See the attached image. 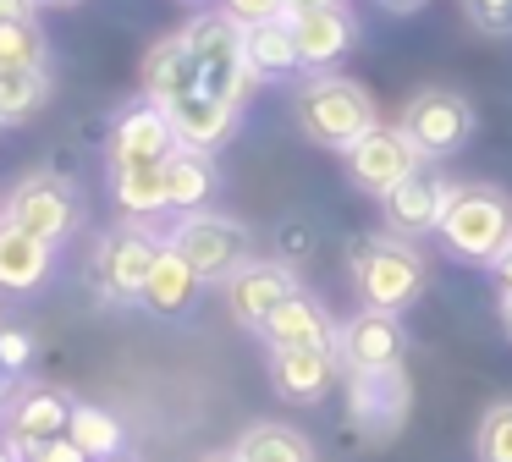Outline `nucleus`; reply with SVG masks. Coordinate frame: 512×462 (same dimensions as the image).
Returning a JSON list of instances; mask_svg holds the SVG:
<instances>
[{
  "instance_id": "39448f33",
  "label": "nucleus",
  "mask_w": 512,
  "mask_h": 462,
  "mask_svg": "<svg viewBox=\"0 0 512 462\" xmlns=\"http://www.w3.org/2000/svg\"><path fill=\"white\" fill-rule=\"evenodd\" d=\"M353 286H358V297H364V308L402 314L424 286V259L408 248V242H358Z\"/></svg>"
},
{
  "instance_id": "423d86ee",
  "label": "nucleus",
  "mask_w": 512,
  "mask_h": 462,
  "mask_svg": "<svg viewBox=\"0 0 512 462\" xmlns=\"http://www.w3.org/2000/svg\"><path fill=\"white\" fill-rule=\"evenodd\" d=\"M402 132H408V143L419 149V160H446V154H457L468 143V132H474V105H468L463 94H452V88H424V94H413L408 110H402Z\"/></svg>"
},
{
  "instance_id": "412c9836",
  "label": "nucleus",
  "mask_w": 512,
  "mask_h": 462,
  "mask_svg": "<svg viewBox=\"0 0 512 462\" xmlns=\"http://www.w3.org/2000/svg\"><path fill=\"white\" fill-rule=\"evenodd\" d=\"M50 275V248L12 220H0V292H34Z\"/></svg>"
},
{
  "instance_id": "1a4fd4ad",
  "label": "nucleus",
  "mask_w": 512,
  "mask_h": 462,
  "mask_svg": "<svg viewBox=\"0 0 512 462\" xmlns=\"http://www.w3.org/2000/svg\"><path fill=\"white\" fill-rule=\"evenodd\" d=\"M160 253H166V242L149 237L144 226H116L111 237L100 242V253H94V275H100V286L111 297L133 303V297H144V281H149Z\"/></svg>"
},
{
  "instance_id": "c85d7f7f",
  "label": "nucleus",
  "mask_w": 512,
  "mask_h": 462,
  "mask_svg": "<svg viewBox=\"0 0 512 462\" xmlns=\"http://www.w3.org/2000/svg\"><path fill=\"white\" fill-rule=\"evenodd\" d=\"M0 72H50V44L39 22H6L0 28Z\"/></svg>"
},
{
  "instance_id": "2f4dec72",
  "label": "nucleus",
  "mask_w": 512,
  "mask_h": 462,
  "mask_svg": "<svg viewBox=\"0 0 512 462\" xmlns=\"http://www.w3.org/2000/svg\"><path fill=\"white\" fill-rule=\"evenodd\" d=\"M221 11L237 22V28H259V22L287 17V0H221Z\"/></svg>"
},
{
  "instance_id": "f3484780",
  "label": "nucleus",
  "mask_w": 512,
  "mask_h": 462,
  "mask_svg": "<svg viewBox=\"0 0 512 462\" xmlns=\"http://www.w3.org/2000/svg\"><path fill=\"white\" fill-rule=\"evenodd\" d=\"M336 347H270V385L287 402H320L336 380Z\"/></svg>"
},
{
  "instance_id": "aec40b11",
  "label": "nucleus",
  "mask_w": 512,
  "mask_h": 462,
  "mask_svg": "<svg viewBox=\"0 0 512 462\" xmlns=\"http://www.w3.org/2000/svg\"><path fill=\"white\" fill-rule=\"evenodd\" d=\"M270 347H336V325L314 297H287V303L270 314V325L259 330Z\"/></svg>"
},
{
  "instance_id": "a19ab883",
  "label": "nucleus",
  "mask_w": 512,
  "mask_h": 462,
  "mask_svg": "<svg viewBox=\"0 0 512 462\" xmlns=\"http://www.w3.org/2000/svg\"><path fill=\"white\" fill-rule=\"evenodd\" d=\"M0 462H23V457H17V451H12V446H0Z\"/></svg>"
},
{
  "instance_id": "4c0bfd02",
  "label": "nucleus",
  "mask_w": 512,
  "mask_h": 462,
  "mask_svg": "<svg viewBox=\"0 0 512 462\" xmlns=\"http://www.w3.org/2000/svg\"><path fill=\"white\" fill-rule=\"evenodd\" d=\"M386 11H397V17H408V11H419V6H430V0H380Z\"/></svg>"
},
{
  "instance_id": "bb28decb",
  "label": "nucleus",
  "mask_w": 512,
  "mask_h": 462,
  "mask_svg": "<svg viewBox=\"0 0 512 462\" xmlns=\"http://www.w3.org/2000/svg\"><path fill=\"white\" fill-rule=\"evenodd\" d=\"M111 193L127 215H160V209H166V165H127V171H111Z\"/></svg>"
},
{
  "instance_id": "c9c22d12",
  "label": "nucleus",
  "mask_w": 512,
  "mask_h": 462,
  "mask_svg": "<svg viewBox=\"0 0 512 462\" xmlns=\"http://www.w3.org/2000/svg\"><path fill=\"white\" fill-rule=\"evenodd\" d=\"M6 22H34V0H0V28Z\"/></svg>"
},
{
  "instance_id": "37998d69",
  "label": "nucleus",
  "mask_w": 512,
  "mask_h": 462,
  "mask_svg": "<svg viewBox=\"0 0 512 462\" xmlns=\"http://www.w3.org/2000/svg\"><path fill=\"white\" fill-rule=\"evenodd\" d=\"M111 462H122V457H111Z\"/></svg>"
},
{
  "instance_id": "9b49d317",
  "label": "nucleus",
  "mask_w": 512,
  "mask_h": 462,
  "mask_svg": "<svg viewBox=\"0 0 512 462\" xmlns=\"http://www.w3.org/2000/svg\"><path fill=\"white\" fill-rule=\"evenodd\" d=\"M67 418H72V402L61 391H50V385H23V391H12L0 424H6V446H12L17 457H34L39 446L67 435Z\"/></svg>"
},
{
  "instance_id": "7ed1b4c3",
  "label": "nucleus",
  "mask_w": 512,
  "mask_h": 462,
  "mask_svg": "<svg viewBox=\"0 0 512 462\" xmlns=\"http://www.w3.org/2000/svg\"><path fill=\"white\" fill-rule=\"evenodd\" d=\"M182 39H188V50H193L204 94H215V99L243 110L248 88H254V72H248V61H243V28H237L226 11H204V17H193L188 28H182Z\"/></svg>"
},
{
  "instance_id": "ddd939ff",
  "label": "nucleus",
  "mask_w": 512,
  "mask_h": 462,
  "mask_svg": "<svg viewBox=\"0 0 512 462\" xmlns=\"http://www.w3.org/2000/svg\"><path fill=\"white\" fill-rule=\"evenodd\" d=\"M446 198H452V182H446L435 165H419V171L402 176V182L380 198V209H386V226L397 231V237H424V231L441 226Z\"/></svg>"
},
{
  "instance_id": "72a5a7b5",
  "label": "nucleus",
  "mask_w": 512,
  "mask_h": 462,
  "mask_svg": "<svg viewBox=\"0 0 512 462\" xmlns=\"http://www.w3.org/2000/svg\"><path fill=\"white\" fill-rule=\"evenodd\" d=\"M23 462H89V457H83V451L72 446L67 435H61V440H50V446H39L34 457H23Z\"/></svg>"
},
{
  "instance_id": "ea45409f",
  "label": "nucleus",
  "mask_w": 512,
  "mask_h": 462,
  "mask_svg": "<svg viewBox=\"0 0 512 462\" xmlns=\"http://www.w3.org/2000/svg\"><path fill=\"white\" fill-rule=\"evenodd\" d=\"M34 6H56V11H67V6H83V0H34Z\"/></svg>"
},
{
  "instance_id": "58836bf2",
  "label": "nucleus",
  "mask_w": 512,
  "mask_h": 462,
  "mask_svg": "<svg viewBox=\"0 0 512 462\" xmlns=\"http://www.w3.org/2000/svg\"><path fill=\"white\" fill-rule=\"evenodd\" d=\"M501 325H507V336H512V297H501Z\"/></svg>"
},
{
  "instance_id": "f704fd0d",
  "label": "nucleus",
  "mask_w": 512,
  "mask_h": 462,
  "mask_svg": "<svg viewBox=\"0 0 512 462\" xmlns=\"http://www.w3.org/2000/svg\"><path fill=\"white\" fill-rule=\"evenodd\" d=\"M490 270H496V281H501V297H512V237H507V248L490 259Z\"/></svg>"
},
{
  "instance_id": "a878e982",
  "label": "nucleus",
  "mask_w": 512,
  "mask_h": 462,
  "mask_svg": "<svg viewBox=\"0 0 512 462\" xmlns=\"http://www.w3.org/2000/svg\"><path fill=\"white\" fill-rule=\"evenodd\" d=\"M232 457L237 462H314V446L287 424H254V429H243Z\"/></svg>"
},
{
  "instance_id": "2eb2a0df",
  "label": "nucleus",
  "mask_w": 512,
  "mask_h": 462,
  "mask_svg": "<svg viewBox=\"0 0 512 462\" xmlns=\"http://www.w3.org/2000/svg\"><path fill=\"white\" fill-rule=\"evenodd\" d=\"M347 413H353V429H364V435H391L408 418V380H402V369L347 374Z\"/></svg>"
},
{
  "instance_id": "a211bd4d",
  "label": "nucleus",
  "mask_w": 512,
  "mask_h": 462,
  "mask_svg": "<svg viewBox=\"0 0 512 462\" xmlns=\"http://www.w3.org/2000/svg\"><path fill=\"white\" fill-rule=\"evenodd\" d=\"M292 22V39H298V61L309 72H331L347 50H353V17L342 6H325V11H309V17H287Z\"/></svg>"
},
{
  "instance_id": "393cba45",
  "label": "nucleus",
  "mask_w": 512,
  "mask_h": 462,
  "mask_svg": "<svg viewBox=\"0 0 512 462\" xmlns=\"http://www.w3.org/2000/svg\"><path fill=\"white\" fill-rule=\"evenodd\" d=\"M67 440L83 451L89 462H111L122 457V424H116L105 407H89V402H72V418H67Z\"/></svg>"
},
{
  "instance_id": "7c9ffc66",
  "label": "nucleus",
  "mask_w": 512,
  "mask_h": 462,
  "mask_svg": "<svg viewBox=\"0 0 512 462\" xmlns=\"http://www.w3.org/2000/svg\"><path fill=\"white\" fill-rule=\"evenodd\" d=\"M463 17L474 22L490 39H507L512 33V0H463Z\"/></svg>"
},
{
  "instance_id": "cd10ccee",
  "label": "nucleus",
  "mask_w": 512,
  "mask_h": 462,
  "mask_svg": "<svg viewBox=\"0 0 512 462\" xmlns=\"http://www.w3.org/2000/svg\"><path fill=\"white\" fill-rule=\"evenodd\" d=\"M50 99V72H0V127L39 116Z\"/></svg>"
},
{
  "instance_id": "5701e85b",
  "label": "nucleus",
  "mask_w": 512,
  "mask_h": 462,
  "mask_svg": "<svg viewBox=\"0 0 512 462\" xmlns=\"http://www.w3.org/2000/svg\"><path fill=\"white\" fill-rule=\"evenodd\" d=\"M199 275L188 270V264H182V253H160L155 259V270H149V281H144V297H138V303L144 308H155V314H188L193 308V297H199Z\"/></svg>"
},
{
  "instance_id": "c756f323",
  "label": "nucleus",
  "mask_w": 512,
  "mask_h": 462,
  "mask_svg": "<svg viewBox=\"0 0 512 462\" xmlns=\"http://www.w3.org/2000/svg\"><path fill=\"white\" fill-rule=\"evenodd\" d=\"M474 451H479V462H512V402H496L479 418Z\"/></svg>"
},
{
  "instance_id": "0eeeda50",
  "label": "nucleus",
  "mask_w": 512,
  "mask_h": 462,
  "mask_svg": "<svg viewBox=\"0 0 512 462\" xmlns=\"http://www.w3.org/2000/svg\"><path fill=\"white\" fill-rule=\"evenodd\" d=\"M0 220H12L17 231H28V237H39L45 248H56V242L72 237V226H78V198H72V187L56 182V176H28V182L12 187Z\"/></svg>"
},
{
  "instance_id": "f8f14e48",
  "label": "nucleus",
  "mask_w": 512,
  "mask_h": 462,
  "mask_svg": "<svg viewBox=\"0 0 512 462\" xmlns=\"http://www.w3.org/2000/svg\"><path fill=\"white\" fill-rule=\"evenodd\" d=\"M287 297H298V275L276 259H248L243 270L226 281V308H232V319L248 330H265L270 314H276Z\"/></svg>"
},
{
  "instance_id": "20e7f679",
  "label": "nucleus",
  "mask_w": 512,
  "mask_h": 462,
  "mask_svg": "<svg viewBox=\"0 0 512 462\" xmlns=\"http://www.w3.org/2000/svg\"><path fill=\"white\" fill-rule=\"evenodd\" d=\"M171 253H182V264H188L199 281H232L237 270L248 264V226H237L232 215H210V209H199V215H182L177 231H171L166 242Z\"/></svg>"
},
{
  "instance_id": "dca6fc26",
  "label": "nucleus",
  "mask_w": 512,
  "mask_h": 462,
  "mask_svg": "<svg viewBox=\"0 0 512 462\" xmlns=\"http://www.w3.org/2000/svg\"><path fill=\"white\" fill-rule=\"evenodd\" d=\"M160 110H166L171 132H177V149H199V154L221 149V143L232 138V127H237V105L204 94V88H193V94L171 99V105H160Z\"/></svg>"
},
{
  "instance_id": "4468645a",
  "label": "nucleus",
  "mask_w": 512,
  "mask_h": 462,
  "mask_svg": "<svg viewBox=\"0 0 512 462\" xmlns=\"http://www.w3.org/2000/svg\"><path fill=\"white\" fill-rule=\"evenodd\" d=\"M171 154H177V132H171L166 110L160 105H133L122 110V121H116L111 132V171H127V165H166Z\"/></svg>"
},
{
  "instance_id": "4be33fe9",
  "label": "nucleus",
  "mask_w": 512,
  "mask_h": 462,
  "mask_svg": "<svg viewBox=\"0 0 512 462\" xmlns=\"http://www.w3.org/2000/svg\"><path fill=\"white\" fill-rule=\"evenodd\" d=\"M243 61H248V72H254V83H259V77H292V72H303L298 39H292V22L276 17V22H259V28H243Z\"/></svg>"
},
{
  "instance_id": "b1692460",
  "label": "nucleus",
  "mask_w": 512,
  "mask_h": 462,
  "mask_svg": "<svg viewBox=\"0 0 512 462\" xmlns=\"http://www.w3.org/2000/svg\"><path fill=\"white\" fill-rule=\"evenodd\" d=\"M215 193V165L210 154L199 149H177L166 160V209H182V215H199Z\"/></svg>"
},
{
  "instance_id": "6ab92c4d",
  "label": "nucleus",
  "mask_w": 512,
  "mask_h": 462,
  "mask_svg": "<svg viewBox=\"0 0 512 462\" xmlns=\"http://www.w3.org/2000/svg\"><path fill=\"white\" fill-rule=\"evenodd\" d=\"M199 88V66H193V50L182 33H171V39H160L155 50L144 55V94L149 105H171V99L193 94Z\"/></svg>"
},
{
  "instance_id": "f03ea898",
  "label": "nucleus",
  "mask_w": 512,
  "mask_h": 462,
  "mask_svg": "<svg viewBox=\"0 0 512 462\" xmlns=\"http://www.w3.org/2000/svg\"><path fill=\"white\" fill-rule=\"evenodd\" d=\"M441 242L468 264H490L512 237V204L496 187H452L441 209Z\"/></svg>"
},
{
  "instance_id": "473e14b6",
  "label": "nucleus",
  "mask_w": 512,
  "mask_h": 462,
  "mask_svg": "<svg viewBox=\"0 0 512 462\" xmlns=\"http://www.w3.org/2000/svg\"><path fill=\"white\" fill-rule=\"evenodd\" d=\"M28 358H34V341H28V330H0V374H23Z\"/></svg>"
},
{
  "instance_id": "e433bc0d",
  "label": "nucleus",
  "mask_w": 512,
  "mask_h": 462,
  "mask_svg": "<svg viewBox=\"0 0 512 462\" xmlns=\"http://www.w3.org/2000/svg\"><path fill=\"white\" fill-rule=\"evenodd\" d=\"M325 6H342V0H287V17H309V11H325Z\"/></svg>"
},
{
  "instance_id": "9d476101",
  "label": "nucleus",
  "mask_w": 512,
  "mask_h": 462,
  "mask_svg": "<svg viewBox=\"0 0 512 462\" xmlns=\"http://www.w3.org/2000/svg\"><path fill=\"white\" fill-rule=\"evenodd\" d=\"M347 160V176H353L364 193H375V198H386L391 187L402 182V176H413L419 171V149L408 143V132L402 127H375V132H364V138L353 143V149L342 154Z\"/></svg>"
},
{
  "instance_id": "f257e3e1",
  "label": "nucleus",
  "mask_w": 512,
  "mask_h": 462,
  "mask_svg": "<svg viewBox=\"0 0 512 462\" xmlns=\"http://www.w3.org/2000/svg\"><path fill=\"white\" fill-rule=\"evenodd\" d=\"M298 127L309 132L320 149H353L364 132H375V99L364 94V88L353 83V77H309V83L298 88Z\"/></svg>"
},
{
  "instance_id": "6e6552de",
  "label": "nucleus",
  "mask_w": 512,
  "mask_h": 462,
  "mask_svg": "<svg viewBox=\"0 0 512 462\" xmlns=\"http://www.w3.org/2000/svg\"><path fill=\"white\" fill-rule=\"evenodd\" d=\"M402 352H408V336H402L397 314L358 308L347 325H336V363H342L347 374H386V369H402Z\"/></svg>"
},
{
  "instance_id": "79ce46f5",
  "label": "nucleus",
  "mask_w": 512,
  "mask_h": 462,
  "mask_svg": "<svg viewBox=\"0 0 512 462\" xmlns=\"http://www.w3.org/2000/svg\"><path fill=\"white\" fill-rule=\"evenodd\" d=\"M204 462H237V457H232V451H221V457H204Z\"/></svg>"
}]
</instances>
